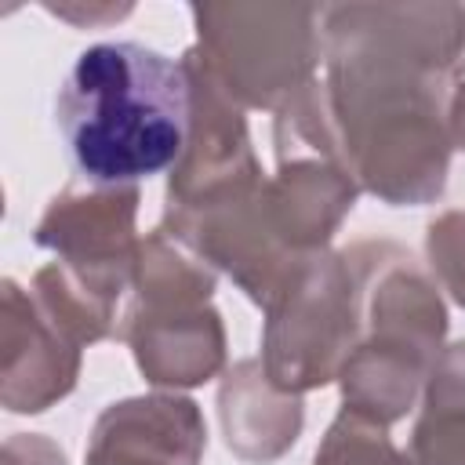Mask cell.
<instances>
[{
  "label": "cell",
  "mask_w": 465,
  "mask_h": 465,
  "mask_svg": "<svg viewBox=\"0 0 465 465\" xmlns=\"http://www.w3.org/2000/svg\"><path fill=\"white\" fill-rule=\"evenodd\" d=\"M323 94L341 163L392 207L429 203L450 163V69L465 51L458 4L323 7Z\"/></svg>",
  "instance_id": "obj_1"
},
{
  "label": "cell",
  "mask_w": 465,
  "mask_h": 465,
  "mask_svg": "<svg viewBox=\"0 0 465 465\" xmlns=\"http://www.w3.org/2000/svg\"><path fill=\"white\" fill-rule=\"evenodd\" d=\"M54 124L76 174L94 189L174 171L193 124L189 69L134 40L91 44L58 87Z\"/></svg>",
  "instance_id": "obj_2"
},
{
  "label": "cell",
  "mask_w": 465,
  "mask_h": 465,
  "mask_svg": "<svg viewBox=\"0 0 465 465\" xmlns=\"http://www.w3.org/2000/svg\"><path fill=\"white\" fill-rule=\"evenodd\" d=\"M356 283V345L338 374L345 407L400 421L443 352L447 309L436 283L392 240H360L341 251Z\"/></svg>",
  "instance_id": "obj_3"
},
{
  "label": "cell",
  "mask_w": 465,
  "mask_h": 465,
  "mask_svg": "<svg viewBox=\"0 0 465 465\" xmlns=\"http://www.w3.org/2000/svg\"><path fill=\"white\" fill-rule=\"evenodd\" d=\"M193 54L240 109H280L327 58L323 7L196 4Z\"/></svg>",
  "instance_id": "obj_4"
},
{
  "label": "cell",
  "mask_w": 465,
  "mask_h": 465,
  "mask_svg": "<svg viewBox=\"0 0 465 465\" xmlns=\"http://www.w3.org/2000/svg\"><path fill=\"white\" fill-rule=\"evenodd\" d=\"M356 345V283L341 251L305 254L265 305L262 371L291 396L334 381Z\"/></svg>",
  "instance_id": "obj_5"
},
{
  "label": "cell",
  "mask_w": 465,
  "mask_h": 465,
  "mask_svg": "<svg viewBox=\"0 0 465 465\" xmlns=\"http://www.w3.org/2000/svg\"><path fill=\"white\" fill-rule=\"evenodd\" d=\"M134 214H138V185L120 189H65L54 196L33 232V240L58 254V262L102 302L127 312L124 302H131L134 283V258H138V236H134Z\"/></svg>",
  "instance_id": "obj_6"
},
{
  "label": "cell",
  "mask_w": 465,
  "mask_h": 465,
  "mask_svg": "<svg viewBox=\"0 0 465 465\" xmlns=\"http://www.w3.org/2000/svg\"><path fill=\"white\" fill-rule=\"evenodd\" d=\"M80 349L54 316L4 280V407L15 414H40L54 400L69 396L80 374Z\"/></svg>",
  "instance_id": "obj_7"
},
{
  "label": "cell",
  "mask_w": 465,
  "mask_h": 465,
  "mask_svg": "<svg viewBox=\"0 0 465 465\" xmlns=\"http://www.w3.org/2000/svg\"><path fill=\"white\" fill-rule=\"evenodd\" d=\"M207 425L185 396H134L109 403L91 429L87 465H196Z\"/></svg>",
  "instance_id": "obj_8"
},
{
  "label": "cell",
  "mask_w": 465,
  "mask_h": 465,
  "mask_svg": "<svg viewBox=\"0 0 465 465\" xmlns=\"http://www.w3.org/2000/svg\"><path fill=\"white\" fill-rule=\"evenodd\" d=\"M120 338L131 341L145 381L163 389H193L211 381L225 363V331L207 302L131 309Z\"/></svg>",
  "instance_id": "obj_9"
},
{
  "label": "cell",
  "mask_w": 465,
  "mask_h": 465,
  "mask_svg": "<svg viewBox=\"0 0 465 465\" xmlns=\"http://www.w3.org/2000/svg\"><path fill=\"white\" fill-rule=\"evenodd\" d=\"M360 196L356 178L327 160H291L265 178L262 203L272 236L294 258L327 251V240Z\"/></svg>",
  "instance_id": "obj_10"
},
{
  "label": "cell",
  "mask_w": 465,
  "mask_h": 465,
  "mask_svg": "<svg viewBox=\"0 0 465 465\" xmlns=\"http://www.w3.org/2000/svg\"><path fill=\"white\" fill-rule=\"evenodd\" d=\"M218 407L229 450L247 461H276L302 432V396L280 392L265 378L262 360H240L225 371Z\"/></svg>",
  "instance_id": "obj_11"
},
{
  "label": "cell",
  "mask_w": 465,
  "mask_h": 465,
  "mask_svg": "<svg viewBox=\"0 0 465 465\" xmlns=\"http://www.w3.org/2000/svg\"><path fill=\"white\" fill-rule=\"evenodd\" d=\"M411 432L414 465H465V341L447 345L425 378Z\"/></svg>",
  "instance_id": "obj_12"
},
{
  "label": "cell",
  "mask_w": 465,
  "mask_h": 465,
  "mask_svg": "<svg viewBox=\"0 0 465 465\" xmlns=\"http://www.w3.org/2000/svg\"><path fill=\"white\" fill-rule=\"evenodd\" d=\"M316 465H414V461L403 450H396V443L385 436V425L341 407L316 450Z\"/></svg>",
  "instance_id": "obj_13"
},
{
  "label": "cell",
  "mask_w": 465,
  "mask_h": 465,
  "mask_svg": "<svg viewBox=\"0 0 465 465\" xmlns=\"http://www.w3.org/2000/svg\"><path fill=\"white\" fill-rule=\"evenodd\" d=\"M425 251L443 291L465 309V211H447L429 222Z\"/></svg>",
  "instance_id": "obj_14"
},
{
  "label": "cell",
  "mask_w": 465,
  "mask_h": 465,
  "mask_svg": "<svg viewBox=\"0 0 465 465\" xmlns=\"http://www.w3.org/2000/svg\"><path fill=\"white\" fill-rule=\"evenodd\" d=\"M4 465H65V454L36 432H15L4 443Z\"/></svg>",
  "instance_id": "obj_15"
},
{
  "label": "cell",
  "mask_w": 465,
  "mask_h": 465,
  "mask_svg": "<svg viewBox=\"0 0 465 465\" xmlns=\"http://www.w3.org/2000/svg\"><path fill=\"white\" fill-rule=\"evenodd\" d=\"M447 124H450V142L465 149V80L454 84V94H450V113H447Z\"/></svg>",
  "instance_id": "obj_16"
}]
</instances>
